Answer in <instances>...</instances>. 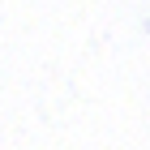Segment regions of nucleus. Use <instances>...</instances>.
<instances>
[]
</instances>
